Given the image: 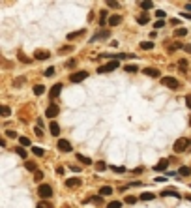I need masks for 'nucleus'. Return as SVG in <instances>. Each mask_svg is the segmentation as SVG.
Wrapping results in <instances>:
<instances>
[{"instance_id":"21","label":"nucleus","mask_w":191,"mask_h":208,"mask_svg":"<svg viewBox=\"0 0 191 208\" xmlns=\"http://www.w3.org/2000/svg\"><path fill=\"white\" fill-rule=\"evenodd\" d=\"M45 92V86L43 84H36V86H34V94H36V96H41Z\"/></svg>"},{"instance_id":"26","label":"nucleus","mask_w":191,"mask_h":208,"mask_svg":"<svg viewBox=\"0 0 191 208\" xmlns=\"http://www.w3.org/2000/svg\"><path fill=\"white\" fill-rule=\"evenodd\" d=\"M139 199H142V201H152V199H154V193H148V191H144V193L139 197Z\"/></svg>"},{"instance_id":"22","label":"nucleus","mask_w":191,"mask_h":208,"mask_svg":"<svg viewBox=\"0 0 191 208\" xmlns=\"http://www.w3.org/2000/svg\"><path fill=\"white\" fill-rule=\"evenodd\" d=\"M161 195H163V197H165V195H171V197H178V199H180V193H178V191H172V189H163Z\"/></svg>"},{"instance_id":"42","label":"nucleus","mask_w":191,"mask_h":208,"mask_svg":"<svg viewBox=\"0 0 191 208\" xmlns=\"http://www.w3.org/2000/svg\"><path fill=\"white\" fill-rule=\"evenodd\" d=\"M154 26H155V28H163V26H165V23H163V21H155Z\"/></svg>"},{"instance_id":"31","label":"nucleus","mask_w":191,"mask_h":208,"mask_svg":"<svg viewBox=\"0 0 191 208\" xmlns=\"http://www.w3.org/2000/svg\"><path fill=\"white\" fill-rule=\"evenodd\" d=\"M84 34V30H79V32H73V34H70L67 36V39H75V38H79V36H83Z\"/></svg>"},{"instance_id":"15","label":"nucleus","mask_w":191,"mask_h":208,"mask_svg":"<svg viewBox=\"0 0 191 208\" xmlns=\"http://www.w3.org/2000/svg\"><path fill=\"white\" fill-rule=\"evenodd\" d=\"M49 129H51V133L54 135V137H58L60 135V126L56 124V122H51V126H49Z\"/></svg>"},{"instance_id":"9","label":"nucleus","mask_w":191,"mask_h":208,"mask_svg":"<svg viewBox=\"0 0 191 208\" xmlns=\"http://www.w3.org/2000/svg\"><path fill=\"white\" fill-rule=\"evenodd\" d=\"M60 92H62V84H54L53 88L49 90V97H51V100H54V97L60 96Z\"/></svg>"},{"instance_id":"19","label":"nucleus","mask_w":191,"mask_h":208,"mask_svg":"<svg viewBox=\"0 0 191 208\" xmlns=\"http://www.w3.org/2000/svg\"><path fill=\"white\" fill-rule=\"evenodd\" d=\"M25 167H26L28 171H32V172H38V167H36V163H34V161H26Z\"/></svg>"},{"instance_id":"30","label":"nucleus","mask_w":191,"mask_h":208,"mask_svg":"<svg viewBox=\"0 0 191 208\" xmlns=\"http://www.w3.org/2000/svg\"><path fill=\"white\" fill-rule=\"evenodd\" d=\"M15 154L21 156V158H26V152H25V148H22V146H17L15 148Z\"/></svg>"},{"instance_id":"2","label":"nucleus","mask_w":191,"mask_h":208,"mask_svg":"<svg viewBox=\"0 0 191 208\" xmlns=\"http://www.w3.org/2000/svg\"><path fill=\"white\" fill-rule=\"evenodd\" d=\"M38 195L41 197L43 201H47V199H51V197H53V188H51L49 184H41L39 188H38Z\"/></svg>"},{"instance_id":"49","label":"nucleus","mask_w":191,"mask_h":208,"mask_svg":"<svg viewBox=\"0 0 191 208\" xmlns=\"http://www.w3.org/2000/svg\"><path fill=\"white\" fill-rule=\"evenodd\" d=\"M71 171H77L79 172V171H81V167H79V165H71Z\"/></svg>"},{"instance_id":"10","label":"nucleus","mask_w":191,"mask_h":208,"mask_svg":"<svg viewBox=\"0 0 191 208\" xmlns=\"http://www.w3.org/2000/svg\"><path fill=\"white\" fill-rule=\"evenodd\" d=\"M144 75H148V77H154V79H157V77H159V70H155V68H146L144 70Z\"/></svg>"},{"instance_id":"24","label":"nucleus","mask_w":191,"mask_h":208,"mask_svg":"<svg viewBox=\"0 0 191 208\" xmlns=\"http://www.w3.org/2000/svg\"><path fill=\"white\" fill-rule=\"evenodd\" d=\"M141 49H144V51L154 49V43H152V41H141Z\"/></svg>"},{"instance_id":"13","label":"nucleus","mask_w":191,"mask_h":208,"mask_svg":"<svg viewBox=\"0 0 191 208\" xmlns=\"http://www.w3.org/2000/svg\"><path fill=\"white\" fill-rule=\"evenodd\" d=\"M105 23H109V13H107V9H101V13H99V25L103 26Z\"/></svg>"},{"instance_id":"27","label":"nucleus","mask_w":191,"mask_h":208,"mask_svg":"<svg viewBox=\"0 0 191 208\" xmlns=\"http://www.w3.org/2000/svg\"><path fill=\"white\" fill-rule=\"evenodd\" d=\"M137 201H139V197H135V195H128V197H126V203H128V204H135Z\"/></svg>"},{"instance_id":"4","label":"nucleus","mask_w":191,"mask_h":208,"mask_svg":"<svg viewBox=\"0 0 191 208\" xmlns=\"http://www.w3.org/2000/svg\"><path fill=\"white\" fill-rule=\"evenodd\" d=\"M86 77H88V71H75V73L70 75V81H71V83H81V81H84Z\"/></svg>"},{"instance_id":"46","label":"nucleus","mask_w":191,"mask_h":208,"mask_svg":"<svg viewBox=\"0 0 191 208\" xmlns=\"http://www.w3.org/2000/svg\"><path fill=\"white\" fill-rule=\"evenodd\" d=\"M75 66H77L75 60H70V62H67V68H75Z\"/></svg>"},{"instance_id":"51","label":"nucleus","mask_w":191,"mask_h":208,"mask_svg":"<svg viewBox=\"0 0 191 208\" xmlns=\"http://www.w3.org/2000/svg\"><path fill=\"white\" fill-rule=\"evenodd\" d=\"M186 9H189V12H191V4H186Z\"/></svg>"},{"instance_id":"20","label":"nucleus","mask_w":191,"mask_h":208,"mask_svg":"<svg viewBox=\"0 0 191 208\" xmlns=\"http://www.w3.org/2000/svg\"><path fill=\"white\" fill-rule=\"evenodd\" d=\"M137 23H139V25H146V23H148V15H146V13H141V15L137 17Z\"/></svg>"},{"instance_id":"37","label":"nucleus","mask_w":191,"mask_h":208,"mask_svg":"<svg viewBox=\"0 0 191 208\" xmlns=\"http://www.w3.org/2000/svg\"><path fill=\"white\" fill-rule=\"evenodd\" d=\"M96 169H97V171H103V169H107L105 161H97V163H96Z\"/></svg>"},{"instance_id":"11","label":"nucleus","mask_w":191,"mask_h":208,"mask_svg":"<svg viewBox=\"0 0 191 208\" xmlns=\"http://www.w3.org/2000/svg\"><path fill=\"white\" fill-rule=\"evenodd\" d=\"M66 186L67 188H79V186H81V178H67Z\"/></svg>"},{"instance_id":"50","label":"nucleus","mask_w":191,"mask_h":208,"mask_svg":"<svg viewBox=\"0 0 191 208\" xmlns=\"http://www.w3.org/2000/svg\"><path fill=\"white\" fill-rule=\"evenodd\" d=\"M184 51H187V53H191V45H184Z\"/></svg>"},{"instance_id":"5","label":"nucleus","mask_w":191,"mask_h":208,"mask_svg":"<svg viewBox=\"0 0 191 208\" xmlns=\"http://www.w3.org/2000/svg\"><path fill=\"white\" fill-rule=\"evenodd\" d=\"M161 84H165L167 88L174 90V88H178V84H180V83H178L174 77H163V79H161Z\"/></svg>"},{"instance_id":"38","label":"nucleus","mask_w":191,"mask_h":208,"mask_svg":"<svg viewBox=\"0 0 191 208\" xmlns=\"http://www.w3.org/2000/svg\"><path fill=\"white\" fill-rule=\"evenodd\" d=\"M0 111H2V116H9V107H8V105H2Z\"/></svg>"},{"instance_id":"18","label":"nucleus","mask_w":191,"mask_h":208,"mask_svg":"<svg viewBox=\"0 0 191 208\" xmlns=\"http://www.w3.org/2000/svg\"><path fill=\"white\" fill-rule=\"evenodd\" d=\"M101 38H109V32H107V30H101V32H97V34H94L92 41H97V39H101Z\"/></svg>"},{"instance_id":"28","label":"nucleus","mask_w":191,"mask_h":208,"mask_svg":"<svg viewBox=\"0 0 191 208\" xmlns=\"http://www.w3.org/2000/svg\"><path fill=\"white\" fill-rule=\"evenodd\" d=\"M77 159H81V163H83V165H90V163H92V159H88V158L81 156V154H77Z\"/></svg>"},{"instance_id":"3","label":"nucleus","mask_w":191,"mask_h":208,"mask_svg":"<svg viewBox=\"0 0 191 208\" xmlns=\"http://www.w3.org/2000/svg\"><path fill=\"white\" fill-rule=\"evenodd\" d=\"M120 66V62L118 60H111L109 64H103V66H99L97 68V73H111V71H114L116 68Z\"/></svg>"},{"instance_id":"16","label":"nucleus","mask_w":191,"mask_h":208,"mask_svg":"<svg viewBox=\"0 0 191 208\" xmlns=\"http://www.w3.org/2000/svg\"><path fill=\"white\" fill-rule=\"evenodd\" d=\"M111 193H112V188H111V186H103V188L99 189V197H109Z\"/></svg>"},{"instance_id":"52","label":"nucleus","mask_w":191,"mask_h":208,"mask_svg":"<svg viewBox=\"0 0 191 208\" xmlns=\"http://www.w3.org/2000/svg\"><path fill=\"white\" fill-rule=\"evenodd\" d=\"M187 201H191V195H187Z\"/></svg>"},{"instance_id":"14","label":"nucleus","mask_w":191,"mask_h":208,"mask_svg":"<svg viewBox=\"0 0 191 208\" xmlns=\"http://www.w3.org/2000/svg\"><path fill=\"white\" fill-rule=\"evenodd\" d=\"M169 167V159H159V161H157V165L154 167L155 171H165Z\"/></svg>"},{"instance_id":"17","label":"nucleus","mask_w":191,"mask_h":208,"mask_svg":"<svg viewBox=\"0 0 191 208\" xmlns=\"http://www.w3.org/2000/svg\"><path fill=\"white\" fill-rule=\"evenodd\" d=\"M32 154L38 156V158H43V156H45V150L39 148V146H32Z\"/></svg>"},{"instance_id":"35","label":"nucleus","mask_w":191,"mask_h":208,"mask_svg":"<svg viewBox=\"0 0 191 208\" xmlns=\"http://www.w3.org/2000/svg\"><path fill=\"white\" fill-rule=\"evenodd\" d=\"M34 180H36V182H41V180H43V172H41V171L34 172Z\"/></svg>"},{"instance_id":"1","label":"nucleus","mask_w":191,"mask_h":208,"mask_svg":"<svg viewBox=\"0 0 191 208\" xmlns=\"http://www.w3.org/2000/svg\"><path fill=\"white\" fill-rule=\"evenodd\" d=\"M191 148V139H178L176 143H174V152L176 154H180V152H186V150H189Z\"/></svg>"},{"instance_id":"33","label":"nucleus","mask_w":191,"mask_h":208,"mask_svg":"<svg viewBox=\"0 0 191 208\" xmlns=\"http://www.w3.org/2000/svg\"><path fill=\"white\" fill-rule=\"evenodd\" d=\"M120 206H122V203H120V201H112V203H109V204H107V208H120Z\"/></svg>"},{"instance_id":"36","label":"nucleus","mask_w":191,"mask_h":208,"mask_svg":"<svg viewBox=\"0 0 191 208\" xmlns=\"http://www.w3.org/2000/svg\"><path fill=\"white\" fill-rule=\"evenodd\" d=\"M19 143H21L22 146H30V141H28L26 137H19Z\"/></svg>"},{"instance_id":"44","label":"nucleus","mask_w":191,"mask_h":208,"mask_svg":"<svg viewBox=\"0 0 191 208\" xmlns=\"http://www.w3.org/2000/svg\"><path fill=\"white\" fill-rule=\"evenodd\" d=\"M6 135H8V137H17V133H15V131H11V129L6 131Z\"/></svg>"},{"instance_id":"7","label":"nucleus","mask_w":191,"mask_h":208,"mask_svg":"<svg viewBox=\"0 0 191 208\" xmlns=\"http://www.w3.org/2000/svg\"><path fill=\"white\" fill-rule=\"evenodd\" d=\"M51 56V53L49 51H43V49H38L36 53H34V58L36 60H47Z\"/></svg>"},{"instance_id":"32","label":"nucleus","mask_w":191,"mask_h":208,"mask_svg":"<svg viewBox=\"0 0 191 208\" xmlns=\"http://www.w3.org/2000/svg\"><path fill=\"white\" fill-rule=\"evenodd\" d=\"M124 70H126L128 73H135V71H137L139 68H137V66H133V64H129V66H126V68H124Z\"/></svg>"},{"instance_id":"29","label":"nucleus","mask_w":191,"mask_h":208,"mask_svg":"<svg viewBox=\"0 0 191 208\" xmlns=\"http://www.w3.org/2000/svg\"><path fill=\"white\" fill-rule=\"evenodd\" d=\"M186 34H187V30H186V28H176V30H174V36H176V38L186 36Z\"/></svg>"},{"instance_id":"34","label":"nucleus","mask_w":191,"mask_h":208,"mask_svg":"<svg viewBox=\"0 0 191 208\" xmlns=\"http://www.w3.org/2000/svg\"><path fill=\"white\" fill-rule=\"evenodd\" d=\"M38 208H53V204H51L49 201H41V203L38 204Z\"/></svg>"},{"instance_id":"6","label":"nucleus","mask_w":191,"mask_h":208,"mask_svg":"<svg viewBox=\"0 0 191 208\" xmlns=\"http://www.w3.org/2000/svg\"><path fill=\"white\" fill-rule=\"evenodd\" d=\"M60 113V109H58V105H54V103H51L49 107H47V111H45V116H49V118H54L56 114Z\"/></svg>"},{"instance_id":"8","label":"nucleus","mask_w":191,"mask_h":208,"mask_svg":"<svg viewBox=\"0 0 191 208\" xmlns=\"http://www.w3.org/2000/svg\"><path fill=\"white\" fill-rule=\"evenodd\" d=\"M56 145H58V150H62V152H71V145H70V141L60 139Z\"/></svg>"},{"instance_id":"23","label":"nucleus","mask_w":191,"mask_h":208,"mask_svg":"<svg viewBox=\"0 0 191 208\" xmlns=\"http://www.w3.org/2000/svg\"><path fill=\"white\" fill-rule=\"evenodd\" d=\"M141 8L142 9H152L154 8V2H152V0H144V2H141Z\"/></svg>"},{"instance_id":"47","label":"nucleus","mask_w":191,"mask_h":208,"mask_svg":"<svg viewBox=\"0 0 191 208\" xmlns=\"http://www.w3.org/2000/svg\"><path fill=\"white\" fill-rule=\"evenodd\" d=\"M186 103H187V107H189V109H191V94H189V96H187V97H186Z\"/></svg>"},{"instance_id":"41","label":"nucleus","mask_w":191,"mask_h":208,"mask_svg":"<svg viewBox=\"0 0 191 208\" xmlns=\"http://www.w3.org/2000/svg\"><path fill=\"white\" fill-rule=\"evenodd\" d=\"M45 75H47V77H53V75H54V68H47Z\"/></svg>"},{"instance_id":"43","label":"nucleus","mask_w":191,"mask_h":208,"mask_svg":"<svg viewBox=\"0 0 191 208\" xmlns=\"http://www.w3.org/2000/svg\"><path fill=\"white\" fill-rule=\"evenodd\" d=\"M112 171H114V172H124V171H126V169H124V167H111Z\"/></svg>"},{"instance_id":"12","label":"nucleus","mask_w":191,"mask_h":208,"mask_svg":"<svg viewBox=\"0 0 191 208\" xmlns=\"http://www.w3.org/2000/svg\"><path fill=\"white\" fill-rule=\"evenodd\" d=\"M120 23H122V17H120V15H111V17H109V25H111V26H118Z\"/></svg>"},{"instance_id":"39","label":"nucleus","mask_w":191,"mask_h":208,"mask_svg":"<svg viewBox=\"0 0 191 208\" xmlns=\"http://www.w3.org/2000/svg\"><path fill=\"white\" fill-rule=\"evenodd\" d=\"M155 17H157V19L161 21V19L165 17V12H163V9H157V12H155Z\"/></svg>"},{"instance_id":"40","label":"nucleus","mask_w":191,"mask_h":208,"mask_svg":"<svg viewBox=\"0 0 191 208\" xmlns=\"http://www.w3.org/2000/svg\"><path fill=\"white\" fill-rule=\"evenodd\" d=\"M107 6H109V8H120V4H118V2H112V0H109Z\"/></svg>"},{"instance_id":"45","label":"nucleus","mask_w":191,"mask_h":208,"mask_svg":"<svg viewBox=\"0 0 191 208\" xmlns=\"http://www.w3.org/2000/svg\"><path fill=\"white\" fill-rule=\"evenodd\" d=\"M19 60H21V62H28V58H26L22 53H19Z\"/></svg>"},{"instance_id":"25","label":"nucleus","mask_w":191,"mask_h":208,"mask_svg":"<svg viewBox=\"0 0 191 208\" xmlns=\"http://www.w3.org/2000/svg\"><path fill=\"white\" fill-rule=\"evenodd\" d=\"M189 172H191L189 167H180V169H178V174H180V176H187Z\"/></svg>"},{"instance_id":"48","label":"nucleus","mask_w":191,"mask_h":208,"mask_svg":"<svg viewBox=\"0 0 191 208\" xmlns=\"http://www.w3.org/2000/svg\"><path fill=\"white\" fill-rule=\"evenodd\" d=\"M36 135H38V137H41V135H43V131H41V128H36Z\"/></svg>"}]
</instances>
